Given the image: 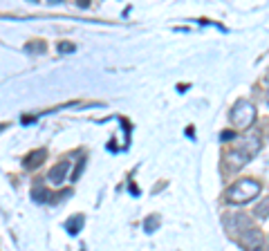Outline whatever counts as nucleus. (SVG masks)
<instances>
[{
  "mask_svg": "<svg viewBox=\"0 0 269 251\" xmlns=\"http://www.w3.org/2000/svg\"><path fill=\"white\" fill-rule=\"evenodd\" d=\"M260 193V184L256 180H238L224 191V202L240 204V202H249Z\"/></svg>",
  "mask_w": 269,
  "mask_h": 251,
  "instance_id": "nucleus-1",
  "label": "nucleus"
},
{
  "mask_svg": "<svg viewBox=\"0 0 269 251\" xmlns=\"http://www.w3.org/2000/svg\"><path fill=\"white\" fill-rule=\"evenodd\" d=\"M258 146H260V142H258V137H249V139H244V144H242V146L233 148V151L227 155L229 164H231V168L244 166V164H247L249 159H251V157L258 153Z\"/></svg>",
  "mask_w": 269,
  "mask_h": 251,
  "instance_id": "nucleus-2",
  "label": "nucleus"
},
{
  "mask_svg": "<svg viewBox=\"0 0 269 251\" xmlns=\"http://www.w3.org/2000/svg\"><path fill=\"white\" fill-rule=\"evenodd\" d=\"M253 121H256V108L251 105V101L240 99L231 110V123L235 126V128L244 130V128H249Z\"/></svg>",
  "mask_w": 269,
  "mask_h": 251,
  "instance_id": "nucleus-3",
  "label": "nucleus"
},
{
  "mask_svg": "<svg viewBox=\"0 0 269 251\" xmlns=\"http://www.w3.org/2000/svg\"><path fill=\"white\" fill-rule=\"evenodd\" d=\"M240 244H242L244 249H260L262 247V233L251 226V229L240 233Z\"/></svg>",
  "mask_w": 269,
  "mask_h": 251,
  "instance_id": "nucleus-4",
  "label": "nucleus"
},
{
  "mask_svg": "<svg viewBox=\"0 0 269 251\" xmlns=\"http://www.w3.org/2000/svg\"><path fill=\"white\" fill-rule=\"evenodd\" d=\"M224 224H227V229L231 231V233H235V235H240L242 231L251 229V222L247 220V215H227Z\"/></svg>",
  "mask_w": 269,
  "mask_h": 251,
  "instance_id": "nucleus-5",
  "label": "nucleus"
},
{
  "mask_svg": "<svg viewBox=\"0 0 269 251\" xmlns=\"http://www.w3.org/2000/svg\"><path fill=\"white\" fill-rule=\"evenodd\" d=\"M70 166H72L70 162H61V164H56V166L52 168L50 173H47V180H50L52 184H63L65 177H67V173H70Z\"/></svg>",
  "mask_w": 269,
  "mask_h": 251,
  "instance_id": "nucleus-6",
  "label": "nucleus"
},
{
  "mask_svg": "<svg viewBox=\"0 0 269 251\" xmlns=\"http://www.w3.org/2000/svg\"><path fill=\"white\" fill-rule=\"evenodd\" d=\"M45 148H38V151H32L30 155H25V168H36L41 166V162L45 159Z\"/></svg>",
  "mask_w": 269,
  "mask_h": 251,
  "instance_id": "nucleus-7",
  "label": "nucleus"
},
{
  "mask_svg": "<svg viewBox=\"0 0 269 251\" xmlns=\"http://www.w3.org/2000/svg\"><path fill=\"white\" fill-rule=\"evenodd\" d=\"M83 226V215H72V220L65 222V231L70 235H76L79 233V229Z\"/></svg>",
  "mask_w": 269,
  "mask_h": 251,
  "instance_id": "nucleus-8",
  "label": "nucleus"
},
{
  "mask_svg": "<svg viewBox=\"0 0 269 251\" xmlns=\"http://www.w3.org/2000/svg\"><path fill=\"white\" fill-rule=\"evenodd\" d=\"M253 213H256L260 220L269 218V197H265V200H260V204L256 206V211H253Z\"/></svg>",
  "mask_w": 269,
  "mask_h": 251,
  "instance_id": "nucleus-9",
  "label": "nucleus"
},
{
  "mask_svg": "<svg viewBox=\"0 0 269 251\" xmlns=\"http://www.w3.org/2000/svg\"><path fill=\"white\" fill-rule=\"evenodd\" d=\"M32 197H34L36 202H45V197H50V193H47L43 186H36V188L32 191Z\"/></svg>",
  "mask_w": 269,
  "mask_h": 251,
  "instance_id": "nucleus-10",
  "label": "nucleus"
},
{
  "mask_svg": "<svg viewBox=\"0 0 269 251\" xmlns=\"http://www.w3.org/2000/svg\"><path fill=\"white\" fill-rule=\"evenodd\" d=\"M157 226H160V220H157V218H148L146 224H144V231H146V233H151V231H155Z\"/></svg>",
  "mask_w": 269,
  "mask_h": 251,
  "instance_id": "nucleus-11",
  "label": "nucleus"
},
{
  "mask_svg": "<svg viewBox=\"0 0 269 251\" xmlns=\"http://www.w3.org/2000/svg\"><path fill=\"white\" fill-rule=\"evenodd\" d=\"M76 47L72 45V43H59V52L61 54H70V52H74Z\"/></svg>",
  "mask_w": 269,
  "mask_h": 251,
  "instance_id": "nucleus-12",
  "label": "nucleus"
},
{
  "mask_svg": "<svg viewBox=\"0 0 269 251\" xmlns=\"http://www.w3.org/2000/svg\"><path fill=\"white\" fill-rule=\"evenodd\" d=\"M267 103H269V90H267Z\"/></svg>",
  "mask_w": 269,
  "mask_h": 251,
  "instance_id": "nucleus-13",
  "label": "nucleus"
}]
</instances>
